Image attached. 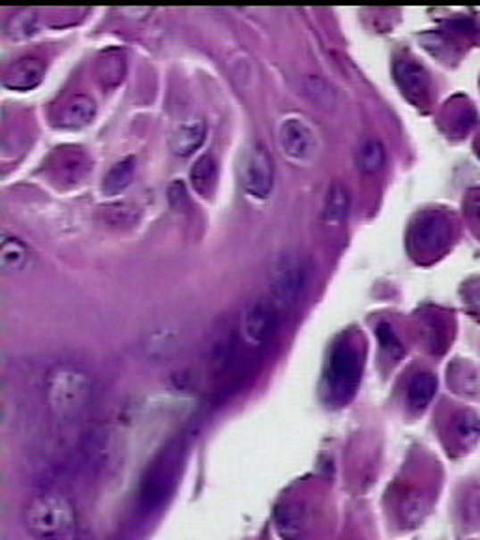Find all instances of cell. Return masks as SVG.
<instances>
[{"label": "cell", "mask_w": 480, "mask_h": 540, "mask_svg": "<svg viewBox=\"0 0 480 540\" xmlns=\"http://www.w3.org/2000/svg\"><path fill=\"white\" fill-rule=\"evenodd\" d=\"M428 512V499L420 492H411L401 499L400 516L405 528H417Z\"/></svg>", "instance_id": "19"}, {"label": "cell", "mask_w": 480, "mask_h": 540, "mask_svg": "<svg viewBox=\"0 0 480 540\" xmlns=\"http://www.w3.org/2000/svg\"><path fill=\"white\" fill-rule=\"evenodd\" d=\"M278 528L287 538H297L304 528V512L299 505H287L278 512Z\"/></svg>", "instance_id": "22"}, {"label": "cell", "mask_w": 480, "mask_h": 540, "mask_svg": "<svg viewBox=\"0 0 480 540\" xmlns=\"http://www.w3.org/2000/svg\"><path fill=\"white\" fill-rule=\"evenodd\" d=\"M44 64L36 59H21L12 64L4 76V85L12 90H30L44 79Z\"/></svg>", "instance_id": "10"}, {"label": "cell", "mask_w": 480, "mask_h": 540, "mask_svg": "<svg viewBox=\"0 0 480 540\" xmlns=\"http://www.w3.org/2000/svg\"><path fill=\"white\" fill-rule=\"evenodd\" d=\"M437 381L432 374H418L408 386V403L415 411H422L435 396Z\"/></svg>", "instance_id": "17"}, {"label": "cell", "mask_w": 480, "mask_h": 540, "mask_svg": "<svg viewBox=\"0 0 480 540\" xmlns=\"http://www.w3.org/2000/svg\"><path fill=\"white\" fill-rule=\"evenodd\" d=\"M136 163L137 162H136L134 156H128V158L120 160L119 163L111 167L107 175L103 177V182H102L103 194L109 195V197H115V195L122 194L134 180Z\"/></svg>", "instance_id": "13"}, {"label": "cell", "mask_w": 480, "mask_h": 540, "mask_svg": "<svg viewBox=\"0 0 480 540\" xmlns=\"http://www.w3.org/2000/svg\"><path fill=\"white\" fill-rule=\"evenodd\" d=\"M351 209V195L347 186L340 180L332 182L327 190L325 204H323V218L328 223H342Z\"/></svg>", "instance_id": "12"}, {"label": "cell", "mask_w": 480, "mask_h": 540, "mask_svg": "<svg viewBox=\"0 0 480 540\" xmlns=\"http://www.w3.org/2000/svg\"><path fill=\"white\" fill-rule=\"evenodd\" d=\"M29 259H30L29 248L20 238L6 237L3 240V245H0V269L4 272L23 270L29 263Z\"/></svg>", "instance_id": "16"}, {"label": "cell", "mask_w": 480, "mask_h": 540, "mask_svg": "<svg viewBox=\"0 0 480 540\" xmlns=\"http://www.w3.org/2000/svg\"><path fill=\"white\" fill-rule=\"evenodd\" d=\"M278 141L284 154L294 162H310L318 154V134L304 119L287 117L278 129Z\"/></svg>", "instance_id": "7"}, {"label": "cell", "mask_w": 480, "mask_h": 540, "mask_svg": "<svg viewBox=\"0 0 480 540\" xmlns=\"http://www.w3.org/2000/svg\"><path fill=\"white\" fill-rule=\"evenodd\" d=\"M360 379L359 351L347 344H340L332 351L327 368V388L335 400H347L355 393Z\"/></svg>", "instance_id": "4"}, {"label": "cell", "mask_w": 480, "mask_h": 540, "mask_svg": "<svg viewBox=\"0 0 480 540\" xmlns=\"http://www.w3.org/2000/svg\"><path fill=\"white\" fill-rule=\"evenodd\" d=\"M280 330V310L272 301H252L243 313V336L252 345H263L274 340Z\"/></svg>", "instance_id": "6"}, {"label": "cell", "mask_w": 480, "mask_h": 540, "mask_svg": "<svg viewBox=\"0 0 480 540\" xmlns=\"http://www.w3.org/2000/svg\"><path fill=\"white\" fill-rule=\"evenodd\" d=\"M100 214L105 223H109V226H117V228L132 226L139 216L137 209L130 203H111V204H107V207L100 209Z\"/></svg>", "instance_id": "20"}, {"label": "cell", "mask_w": 480, "mask_h": 540, "mask_svg": "<svg viewBox=\"0 0 480 540\" xmlns=\"http://www.w3.org/2000/svg\"><path fill=\"white\" fill-rule=\"evenodd\" d=\"M126 73V64L122 61L120 54L109 53L98 62V76L103 81V85L113 87L119 85Z\"/></svg>", "instance_id": "21"}, {"label": "cell", "mask_w": 480, "mask_h": 540, "mask_svg": "<svg viewBox=\"0 0 480 540\" xmlns=\"http://www.w3.org/2000/svg\"><path fill=\"white\" fill-rule=\"evenodd\" d=\"M377 336H379V342L383 345V349L389 353L391 357H400L403 353V347H401V342L398 340V336L394 334V330L391 327L386 325H381L379 330H377Z\"/></svg>", "instance_id": "24"}, {"label": "cell", "mask_w": 480, "mask_h": 540, "mask_svg": "<svg viewBox=\"0 0 480 540\" xmlns=\"http://www.w3.org/2000/svg\"><path fill=\"white\" fill-rule=\"evenodd\" d=\"M385 163H386V148L379 139L370 137L360 143L355 153V165L360 173L364 175L379 173Z\"/></svg>", "instance_id": "11"}, {"label": "cell", "mask_w": 480, "mask_h": 540, "mask_svg": "<svg viewBox=\"0 0 480 540\" xmlns=\"http://www.w3.org/2000/svg\"><path fill=\"white\" fill-rule=\"evenodd\" d=\"M216 179H218L216 160L209 154L197 158L190 170V182L194 186V190L203 197H209L214 190Z\"/></svg>", "instance_id": "15"}, {"label": "cell", "mask_w": 480, "mask_h": 540, "mask_svg": "<svg viewBox=\"0 0 480 540\" xmlns=\"http://www.w3.org/2000/svg\"><path fill=\"white\" fill-rule=\"evenodd\" d=\"M396 81L410 102L422 105L428 98V78L424 70L413 61H398L394 66Z\"/></svg>", "instance_id": "8"}, {"label": "cell", "mask_w": 480, "mask_h": 540, "mask_svg": "<svg viewBox=\"0 0 480 540\" xmlns=\"http://www.w3.org/2000/svg\"><path fill=\"white\" fill-rule=\"evenodd\" d=\"M452 437L459 446H471L480 437V419L473 411H461L454 417Z\"/></svg>", "instance_id": "18"}, {"label": "cell", "mask_w": 480, "mask_h": 540, "mask_svg": "<svg viewBox=\"0 0 480 540\" xmlns=\"http://www.w3.org/2000/svg\"><path fill=\"white\" fill-rule=\"evenodd\" d=\"M306 284V265L302 257L287 253L278 259L272 269L270 291L272 303L280 312H287L299 304Z\"/></svg>", "instance_id": "3"}, {"label": "cell", "mask_w": 480, "mask_h": 540, "mask_svg": "<svg viewBox=\"0 0 480 540\" xmlns=\"http://www.w3.org/2000/svg\"><path fill=\"white\" fill-rule=\"evenodd\" d=\"M92 385L79 368L64 366L53 371L47 385V400L53 415L59 420L78 419L88 405Z\"/></svg>", "instance_id": "2"}, {"label": "cell", "mask_w": 480, "mask_h": 540, "mask_svg": "<svg viewBox=\"0 0 480 540\" xmlns=\"http://www.w3.org/2000/svg\"><path fill=\"white\" fill-rule=\"evenodd\" d=\"M205 139H207V124L203 120H188L175 129L170 146L173 154L180 158H188L195 151H199Z\"/></svg>", "instance_id": "9"}, {"label": "cell", "mask_w": 480, "mask_h": 540, "mask_svg": "<svg viewBox=\"0 0 480 540\" xmlns=\"http://www.w3.org/2000/svg\"><path fill=\"white\" fill-rule=\"evenodd\" d=\"M240 180L244 190L255 199H267L274 186V165L267 148L260 143H253L244 153L240 163Z\"/></svg>", "instance_id": "5"}, {"label": "cell", "mask_w": 480, "mask_h": 540, "mask_svg": "<svg viewBox=\"0 0 480 540\" xmlns=\"http://www.w3.org/2000/svg\"><path fill=\"white\" fill-rule=\"evenodd\" d=\"M25 524L38 540H70L76 529V516L62 495L44 494L30 501L25 511Z\"/></svg>", "instance_id": "1"}, {"label": "cell", "mask_w": 480, "mask_h": 540, "mask_svg": "<svg viewBox=\"0 0 480 540\" xmlns=\"http://www.w3.org/2000/svg\"><path fill=\"white\" fill-rule=\"evenodd\" d=\"M95 115H96L95 100L85 95H78L64 105L62 115H61V126L81 128L95 119Z\"/></svg>", "instance_id": "14"}, {"label": "cell", "mask_w": 480, "mask_h": 540, "mask_svg": "<svg viewBox=\"0 0 480 540\" xmlns=\"http://www.w3.org/2000/svg\"><path fill=\"white\" fill-rule=\"evenodd\" d=\"M461 519L469 529L480 528V486H475L466 494L464 507H461Z\"/></svg>", "instance_id": "23"}, {"label": "cell", "mask_w": 480, "mask_h": 540, "mask_svg": "<svg viewBox=\"0 0 480 540\" xmlns=\"http://www.w3.org/2000/svg\"><path fill=\"white\" fill-rule=\"evenodd\" d=\"M32 23H34V15L29 12L23 15H15L8 23V32L13 36H25L32 32Z\"/></svg>", "instance_id": "25"}]
</instances>
